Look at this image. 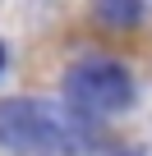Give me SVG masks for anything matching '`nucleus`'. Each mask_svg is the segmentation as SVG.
Listing matches in <instances>:
<instances>
[{
	"label": "nucleus",
	"mask_w": 152,
	"mask_h": 156,
	"mask_svg": "<svg viewBox=\"0 0 152 156\" xmlns=\"http://www.w3.org/2000/svg\"><path fill=\"white\" fill-rule=\"evenodd\" d=\"M88 142L83 133V115L65 110L51 101H0V147L14 151H37V156H74Z\"/></svg>",
	"instance_id": "1"
},
{
	"label": "nucleus",
	"mask_w": 152,
	"mask_h": 156,
	"mask_svg": "<svg viewBox=\"0 0 152 156\" xmlns=\"http://www.w3.org/2000/svg\"><path fill=\"white\" fill-rule=\"evenodd\" d=\"M65 92L79 115H115L134 101V78L111 55H83L79 64H69Z\"/></svg>",
	"instance_id": "2"
},
{
	"label": "nucleus",
	"mask_w": 152,
	"mask_h": 156,
	"mask_svg": "<svg viewBox=\"0 0 152 156\" xmlns=\"http://www.w3.org/2000/svg\"><path fill=\"white\" fill-rule=\"evenodd\" d=\"M92 9H97V19L106 28H120V23H134L143 14V0H97Z\"/></svg>",
	"instance_id": "3"
},
{
	"label": "nucleus",
	"mask_w": 152,
	"mask_h": 156,
	"mask_svg": "<svg viewBox=\"0 0 152 156\" xmlns=\"http://www.w3.org/2000/svg\"><path fill=\"white\" fill-rule=\"evenodd\" d=\"M0 69H5V46H0Z\"/></svg>",
	"instance_id": "4"
}]
</instances>
